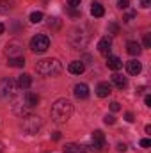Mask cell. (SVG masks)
Instances as JSON below:
<instances>
[{"instance_id":"cell-1","label":"cell","mask_w":151,"mask_h":153,"mask_svg":"<svg viewBox=\"0 0 151 153\" xmlns=\"http://www.w3.org/2000/svg\"><path fill=\"white\" fill-rule=\"evenodd\" d=\"M39 100H41L39 94L32 93V91H25L23 94L14 96V100H13V103H11L13 112L16 116H20V117H25V116H29L32 112L34 107H38Z\"/></svg>"},{"instance_id":"cell-2","label":"cell","mask_w":151,"mask_h":153,"mask_svg":"<svg viewBox=\"0 0 151 153\" xmlns=\"http://www.w3.org/2000/svg\"><path fill=\"white\" fill-rule=\"evenodd\" d=\"M50 114H52V119L55 123H66L73 114V103L70 100H66V98H61L52 105Z\"/></svg>"},{"instance_id":"cell-3","label":"cell","mask_w":151,"mask_h":153,"mask_svg":"<svg viewBox=\"0 0 151 153\" xmlns=\"http://www.w3.org/2000/svg\"><path fill=\"white\" fill-rule=\"evenodd\" d=\"M36 71L43 76H57L62 71V64L59 59H43L38 62Z\"/></svg>"},{"instance_id":"cell-4","label":"cell","mask_w":151,"mask_h":153,"mask_svg":"<svg viewBox=\"0 0 151 153\" xmlns=\"http://www.w3.org/2000/svg\"><path fill=\"white\" fill-rule=\"evenodd\" d=\"M43 126V121H41V117L39 116H25L23 117V123H21V128H23V132H27L29 135H34V134H38V130Z\"/></svg>"},{"instance_id":"cell-5","label":"cell","mask_w":151,"mask_h":153,"mask_svg":"<svg viewBox=\"0 0 151 153\" xmlns=\"http://www.w3.org/2000/svg\"><path fill=\"white\" fill-rule=\"evenodd\" d=\"M18 91V84L13 78H0V98L2 100H9L11 96H14V93Z\"/></svg>"},{"instance_id":"cell-6","label":"cell","mask_w":151,"mask_h":153,"mask_svg":"<svg viewBox=\"0 0 151 153\" xmlns=\"http://www.w3.org/2000/svg\"><path fill=\"white\" fill-rule=\"evenodd\" d=\"M50 48V38L44 36V34H38L30 39V50L36 52V53H43Z\"/></svg>"},{"instance_id":"cell-7","label":"cell","mask_w":151,"mask_h":153,"mask_svg":"<svg viewBox=\"0 0 151 153\" xmlns=\"http://www.w3.org/2000/svg\"><path fill=\"white\" fill-rule=\"evenodd\" d=\"M21 52H23V45L20 41H9L5 45V53L9 57H21Z\"/></svg>"},{"instance_id":"cell-8","label":"cell","mask_w":151,"mask_h":153,"mask_svg":"<svg viewBox=\"0 0 151 153\" xmlns=\"http://www.w3.org/2000/svg\"><path fill=\"white\" fill-rule=\"evenodd\" d=\"M110 50H112V41L110 38H101L98 41V52L101 53V55H105V57H109L110 55Z\"/></svg>"},{"instance_id":"cell-9","label":"cell","mask_w":151,"mask_h":153,"mask_svg":"<svg viewBox=\"0 0 151 153\" xmlns=\"http://www.w3.org/2000/svg\"><path fill=\"white\" fill-rule=\"evenodd\" d=\"M126 71L130 73V75H139L141 71H142V64L137 61V59H132V61H128L126 62Z\"/></svg>"},{"instance_id":"cell-10","label":"cell","mask_w":151,"mask_h":153,"mask_svg":"<svg viewBox=\"0 0 151 153\" xmlns=\"http://www.w3.org/2000/svg\"><path fill=\"white\" fill-rule=\"evenodd\" d=\"M73 94H75V98H78V100H85V98L89 96V87H87V84H76L75 89H73Z\"/></svg>"},{"instance_id":"cell-11","label":"cell","mask_w":151,"mask_h":153,"mask_svg":"<svg viewBox=\"0 0 151 153\" xmlns=\"http://www.w3.org/2000/svg\"><path fill=\"white\" fill-rule=\"evenodd\" d=\"M110 93H112V85H110L109 82H100V84H98V87H96V94H98L100 98H107Z\"/></svg>"},{"instance_id":"cell-12","label":"cell","mask_w":151,"mask_h":153,"mask_svg":"<svg viewBox=\"0 0 151 153\" xmlns=\"http://www.w3.org/2000/svg\"><path fill=\"white\" fill-rule=\"evenodd\" d=\"M16 84H18V87L20 89H23V91H27L30 85H32V78L29 73H23V75L18 76V80H16Z\"/></svg>"},{"instance_id":"cell-13","label":"cell","mask_w":151,"mask_h":153,"mask_svg":"<svg viewBox=\"0 0 151 153\" xmlns=\"http://www.w3.org/2000/svg\"><path fill=\"white\" fill-rule=\"evenodd\" d=\"M68 70H70V73H73V75H82V73L85 71V64H84L82 61H73V62H70Z\"/></svg>"},{"instance_id":"cell-14","label":"cell","mask_w":151,"mask_h":153,"mask_svg":"<svg viewBox=\"0 0 151 153\" xmlns=\"http://www.w3.org/2000/svg\"><path fill=\"white\" fill-rule=\"evenodd\" d=\"M107 66H109V70L117 71V70L123 68V62H121L119 57H115V55H109V57H107Z\"/></svg>"},{"instance_id":"cell-15","label":"cell","mask_w":151,"mask_h":153,"mask_svg":"<svg viewBox=\"0 0 151 153\" xmlns=\"http://www.w3.org/2000/svg\"><path fill=\"white\" fill-rule=\"evenodd\" d=\"M112 84L117 87V89H124V87L128 85V80H126V76L119 75V73H114L112 75Z\"/></svg>"},{"instance_id":"cell-16","label":"cell","mask_w":151,"mask_h":153,"mask_svg":"<svg viewBox=\"0 0 151 153\" xmlns=\"http://www.w3.org/2000/svg\"><path fill=\"white\" fill-rule=\"evenodd\" d=\"M91 14H93L94 18H101V16L105 14L103 5H101L100 2H93V4H91Z\"/></svg>"},{"instance_id":"cell-17","label":"cell","mask_w":151,"mask_h":153,"mask_svg":"<svg viewBox=\"0 0 151 153\" xmlns=\"http://www.w3.org/2000/svg\"><path fill=\"white\" fill-rule=\"evenodd\" d=\"M126 52H128L130 55H139V53L142 52V48H141V45H139L137 41H128V43H126Z\"/></svg>"},{"instance_id":"cell-18","label":"cell","mask_w":151,"mask_h":153,"mask_svg":"<svg viewBox=\"0 0 151 153\" xmlns=\"http://www.w3.org/2000/svg\"><path fill=\"white\" fill-rule=\"evenodd\" d=\"M7 66H11V68H23L25 66V59L23 57H9L7 59Z\"/></svg>"},{"instance_id":"cell-19","label":"cell","mask_w":151,"mask_h":153,"mask_svg":"<svg viewBox=\"0 0 151 153\" xmlns=\"http://www.w3.org/2000/svg\"><path fill=\"white\" fill-rule=\"evenodd\" d=\"M64 153H84V152H82V146H76V144H66V146H64Z\"/></svg>"},{"instance_id":"cell-20","label":"cell","mask_w":151,"mask_h":153,"mask_svg":"<svg viewBox=\"0 0 151 153\" xmlns=\"http://www.w3.org/2000/svg\"><path fill=\"white\" fill-rule=\"evenodd\" d=\"M30 22H32V23H39V22H43V13H41V11L32 13V14H30Z\"/></svg>"},{"instance_id":"cell-21","label":"cell","mask_w":151,"mask_h":153,"mask_svg":"<svg viewBox=\"0 0 151 153\" xmlns=\"http://www.w3.org/2000/svg\"><path fill=\"white\" fill-rule=\"evenodd\" d=\"M142 43H144V48H151V34H144Z\"/></svg>"},{"instance_id":"cell-22","label":"cell","mask_w":151,"mask_h":153,"mask_svg":"<svg viewBox=\"0 0 151 153\" xmlns=\"http://www.w3.org/2000/svg\"><path fill=\"white\" fill-rule=\"evenodd\" d=\"M128 5H130V0H119L117 2V7L119 9H128Z\"/></svg>"},{"instance_id":"cell-23","label":"cell","mask_w":151,"mask_h":153,"mask_svg":"<svg viewBox=\"0 0 151 153\" xmlns=\"http://www.w3.org/2000/svg\"><path fill=\"white\" fill-rule=\"evenodd\" d=\"M110 111H112V112L121 111V105H119V102H112V103H110Z\"/></svg>"},{"instance_id":"cell-24","label":"cell","mask_w":151,"mask_h":153,"mask_svg":"<svg viewBox=\"0 0 151 153\" xmlns=\"http://www.w3.org/2000/svg\"><path fill=\"white\" fill-rule=\"evenodd\" d=\"M103 121H105V125H114V123H115V117H114V116H109V114H107Z\"/></svg>"},{"instance_id":"cell-25","label":"cell","mask_w":151,"mask_h":153,"mask_svg":"<svg viewBox=\"0 0 151 153\" xmlns=\"http://www.w3.org/2000/svg\"><path fill=\"white\" fill-rule=\"evenodd\" d=\"M80 2H82V0H68V5H70L71 9H75V7L80 5Z\"/></svg>"},{"instance_id":"cell-26","label":"cell","mask_w":151,"mask_h":153,"mask_svg":"<svg viewBox=\"0 0 151 153\" xmlns=\"http://www.w3.org/2000/svg\"><path fill=\"white\" fill-rule=\"evenodd\" d=\"M109 29H110V32H112V36H115V34L119 32V27H117L115 23H110V25H109Z\"/></svg>"},{"instance_id":"cell-27","label":"cell","mask_w":151,"mask_h":153,"mask_svg":"<svg viewBox=\"0 0 151 153\" xmlns=\"http://www.w3.org/2000/svg\"><path fill=\"white\" fill-rule=\"evenodd\" d=\"M139 144H141L142 148H150V146H151V141H150V139H142Z\"/></svg>"},{"instance_id":"cell-28","label":"cell","mask_w":151,"mask_h":153,"mask_svg":"<svg viewBox=\"0 0 151 153\" xmlns=\"http://www.w3.org/2000/svg\"><path fill=\"white\" fill-rule=\"evenodd\" d=\"M124 119H126L128 123H133V121H135V117H133L132 112H126V114H124Z\"/></svg>"},{"instance_id":"cell-29","label":"cell","mask_w":151,"mask_h":153,"mask_svg":"<svg viewBox=\"0 0 151 153\" xmlns=\"http://www.w3.org/2000/svg\"><path fill=\"white\" fill-rule=\"evenodd\" d=\"M133 18H135V13H128V14H126V16H124L123 20H124V22H132Z\"/></svg>"},{"instance_id":"cell-30","label":"cell","mask_w":151,"mask_h":153,"mask_svg":"<svg viewBox=\"0 0 151 153\" xmlns=\"http://www.w3.org/2000/svg\"><path fill=\"white\" fill-rule=\"evenodd\" d=\"M70 16H73V18H80V11H75V9H70Z\"/></svg>"},{"instance_id":"cell-31","label":"cell","mask_w":151,"mask_h":153,"mask_svg":"<svg viewBox=\"0 0 151 153\" xmlns=\"http://www.w3.org/2000/svg\"><path fill=\"white\" fill-rule=\"evenodd\" d=\"M141 5H142L144 9H148V7L151 5V0H141Z\"/></svg>"},{"instance_id":"cell-32","label":"cell","mask_w":151,"mask_h":153,"mask_svg":"<svg viewBox=\"0 0 151 153\" xmlns=\"http://www.w3.org/2000/svg\"><path fill=\"white\" fill-rule=\"evenodd\" d=\"M52 139H53V141H59V139H61V132H53V134H52Z\"/></svg>"},{"instance_id":"cell-33","label":"cell","mask_w":151,"mask_h":153,"mask_svg":"<svg viewBox=\"0 0 151 153\" xmlns=\"http://www.w3.org/2000/svg\"><path fill=\"white\" fill-rule=\"evenodd\" d=\"M117 150H119V152H126V144L119 143V144H117Z\"/></svg>"},{"instance_id":"cell-34","label":"cell","mask_w":151,"mask_h":153,"mask_svg":"<svg viewBox=\"0 0 151 153\" xmlns=\"http://www.w3.org/2000/svg\"><path fill=\"white\" fill-rule=\"evenodd\" d=\"M144 103H146L148 107H151V96H146V98H144Z\"/></svg>"},{"instance_id":"cell-35","label":"cell","mask_w":151,"mask_h":153,"mask_svg":"<svg viewBox=\"0 0 151 153\" xmlns=\"http://www.w3.org/2000/svg\"><path fill=\"white\" fill-rule=\"evenodd\" d=\"M4 30H5V27H4V23H0V36L4 34Z\"/></svg>"},{"instance_id":"cell-36","label":"cell","mask_w":151,"mask_h":153,"mask_svg":"<svg viewBox=\"0 0 151 153\" xmlns=\"http://www.w3.org/2000/svg\"><path fill=\"white\" fill-rule=\"evenodd\" d=\"M146 134H151V125H146Z\"/></svg>"},{"instance_id":"cell-37","label":"cell","mask_w":151,"mask_h":153,"mask_svg":"<svg viewBox=\"0 0 151 153\" xmlns=\"http://www.w3.org/2000/svg\"><path fill=\"white\" fill-rule=\"evenodd\" d=\"M4 152V144H2V143H0V153Z\"/></svg>"}]
</instances>
